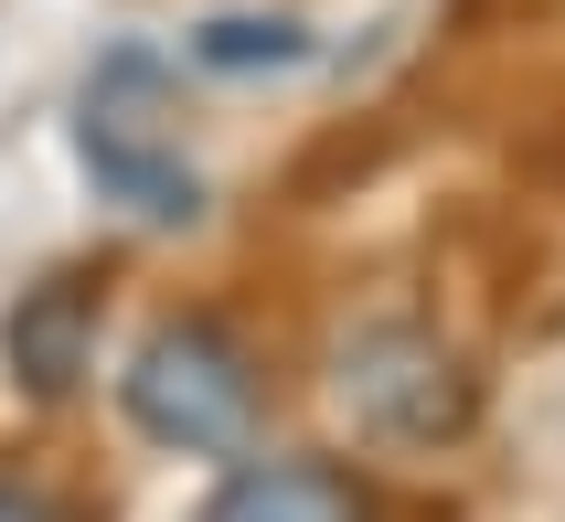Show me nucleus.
Returning <instances> with one entry per match:
<instances>
[{"label":"nucleus","mask_w":565,"mask_h":522,"mask_svg":"<svg viewBox=\"0 0 565 522\" xmlns=\"http://www.w3.org/2000/svg\"><path fill=\"white\" fill-rule=\"evenodd\" d=\"M0 522H64V512H54L43 480H11V469H0Z\"/></svg>","instance_id":"7"},{"label":"nucleus","mask_w":565,"mask_h":522,"mask_svg":"<svg viewBox=\"0 0 565 522\" xmlns=\"http://www.w3.org/2000/svg\"><path fill=\"white\" fill-rule=\"evenodd\" d=\"M75 160H86V182L107 192V203H128L139 224H192V214H203L192 160H182V150H160V139L128 118L107 86H96V96H86V118H75Z\"/></svg>","instance_id":"3"},{"label":"nucleus","mask_w":565,"mask_h":522,"mask_svg":"<svg viewBox=\"0 0 565 522\" xmlns=\"http://www.w3.org/2000/svg\"><path fill=\"white\" fill-rule=\"evenodd\" d=\"M118 405H128V427L150 437V448L235 459L256 437L267 384H256V352L224 331L214 309H171V320L139 331V352H128V373H118Z\"/></svg>","instance_id":"1"},{"label":"nucleus","mask_w":565,"mask_h":522,"mask_svg":"<svg viewBox=\"0 0 565 522\" xmlns=\"http://www.w3.org/2000/svg\"><path fill=\"white\" fill-rule=\"evenodd\" d=\"M310 54H320V32L299 11H214V22H192V64H214V75H288Z\"/></svg>","instance_id":"6"},{"label":"nucleus","mask_w":565,"mask_h":522,"mask_svg":"<svg viewBox=\"0 0 565 522\" xmlns=\"http://www.w3.org/2000/svg\"><path fill=\"white\" fill-rule=\"evenodd\" d=\"M192 522H374V501L342 459H246L214 480Z\"/></svg>","instance_id":"5"},{"label":"nucleus","mask_w":565,"mask_h":522,"mask_svg":"<svg viewBox=\"0 0 565 522\" xmlns=\"http://www.w3.org/2000/svg\"><path fill=\"white\" fill-rule=\"evenodd\" d=\"M331 405L374 448H448L480 416V373L427 320H352L331 341Z\"/></svg>","instance_id":"2"},{"label":"nucleus","mask_w":565,"mask_h":522,"mask_svg":"<svg viewBox=\"0 0 565 522\" xmlns=\"http://www.w3.org/2000/svg\"><path fill=\"white\" fill-rule=\"evenodd\" d=\"M0 363L22 373V395H75L96 373V277H43L11 320H0Z\"/></svg>","instance_id":"4"}]
</instances>
